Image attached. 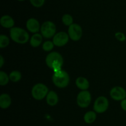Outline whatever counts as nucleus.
<instances>
[{
	"label": "nucleus",
	"instance_id": "1",
	"mask_svg": "<svg viewBox=\"0 0 126 126\" xmlns=\"http://www.w3.org/2000/svg\"><path fill=\"white\" fill-rule=\"evenodd\" d=\"M45 61L47 66L51 69L54 73L62 70L63 58L60 53L56 51L51 52L47 55Z\"/></svg>",
	"mask_w": 126,
	"mask_h": 126
},
{
	"label": "nucleus",
	"instance_id": "2",
	"mask_svg": "<svg viewBox=\"0 0 126 126\" xmlns=\"http://www.w3.org/2000/svg\"><path fill=\"white\" fill-rule=\"evenodd\" d=\"M9 33L11 39L18 44H25L30 40V36L28 32L20 27H14L10 29Z\"/></svg>",
	"mask_w": 126,
	"mask_h": 126
},
{
	"label": "nucleus",
	"instance_id": "3",
	"mask_svg": "<svg viewBox=\"0 0 126 126\" xmlns=\"http://www.w3.org/2000/svg\"><path fill=\"white\" fill-rule=\"evenodd\" d=\"M52 80L55 86L59 88H64L69 85L70 75L67 72L62 69L60 71L53 74Z\"/></svg>",
	"mask_w": 126,
	"mask_h": 126
},
{
	"label": "nucleus",
	"instance_id": "4",
	"mask_svg": "<svg viewBox=\"0 0 126 126\" xmlns=\"http://www.w3.org/2000/svg\"><path fill=\"white\" fill-rule=\"evenodd\" d=\"M49 91V89L46 85L42 83H38L32 89V97L34 100L40 101L46 97Z\"/></svg>",
	"mask_w": 126,
	"mask_h": 126
},
{
	"label": "nucleus",
	"instance_id": "5",
	"mask_svg": "<svg viewBox=\"0 0 126 126\" xmlns=\"http://www.w3.org/2000/svg\"><path fill=\"white\" fill-rule=\"evenodd\" d=\"M40 32L44 38L47 39L53 38L56 34V25L52 21H46L41 26Z\"/></svg>",
	"mask_w": 126,
	"mask_h": 126
},
{
	"label": "nucleus",
	"instance_id": "6",
	"mask_svg": "<svg viewBox=\"0 0 126 126\" xmlns=\"http://www.w3.org/2000/svg\"><path fill=\"white\" fill-rule=\"evenodd\" d=\"M92 101V96L88 90L81 91L77 95L76 103L78 106L81 108H86L91 104Z\"/></svg>",
	"mask_w": 126,
	"mask_h": 126
},
{
	"label": "nucleus",
	"instance_id": "7",
	"mask_svg": "<svg viewBox=\"0 0 126 126\" xmlns=\"http://www.w3.org/2000/svg\"><path fill=\"white\" fill-rule=\"evenodd\" d=\"M108 107H109V101L105 96H98L95 100L93 108L94 111L96 113H103L108 110Z\"/></svg>",
	"mask_w": 126,
	"mask_h": 126
},
{
	"label": "nucleus",
	"instance_id": "8",
	"mask_svg": "<svg viewBox=\"0 0 126 126\" xmlns=\"http://www.w3.org/2000/svg\"><path fill=\"white\" fill-rule=\"evenodd\" d=\"M68 34L70 39L74 42L79 41L82 36V27L78 23H73L72 25L68 27Z\"/></svg>",
	"mask_w": 126,
	"mask_h": 126
},
{
	"label": "nucleus",
	"instance_id": "9",
	"mask_svg": "<svg viewBox=\"0 0 126 126\" xmlns=\"http://www.w3.org/2000/svg\"><path fill=\"white\" fill-rule=\"evenodd\" d=\"M69 37L68 33L65 32H59L56 33L52 38V42L54 45L58 47H62L66 45L69 42Z\"/></svg>",
	"mask_w": 126,
	"mask_h": 126
},
{
	"label": "nucleus",
	"instance_id": "10",
	"mask_svg": "<svg viewBox=\"0 0 126 126\" xmlns=\"http://www.w3.org/2000/svg\"><path fill=\"white\" fill-rule=\"evenodd\" d=\"M111 98L114 101H121L126 98V90L120 86L112 88L110 92Z\"/></svg>",
	"mask_w": 126,
	"mask_h": 126
},
{
	"label": "nucleus",
	"instance_id": "11",
	"mask_svg": "<svg viewBox=\"0 0 126 126\" xmlns=\"http://www.w3.org/2000/svg\"><path fill=\"white\" fill-rule=\"evenodd\" d=\"M41 25L39 21L35 18L28 19L26 22V27L27 30L33 34L39 33L41 30Z\"/></svg>",
	"mask_w": 126,
	"mask_h": 126
},
{
	"label": "nucleus",
	"instance_id": "12",
	"mask_svg": "<svg viewBox=\"0 0 126 126\" xmlns=\"http://www.w3.org/2000/svg\"><path fill=\"white\" fill-rule=\"evenodd\" d=\"M0 24L3 28L11 29L14 27L15 21L11 16L9 15H4L0 19Z\"/></svg>",
	"mask_w": 126,
	"mask_h": 126
},
{
	"label": "nucleus",
	"instance_id": "13",
	"mask_svg": "<svg viewBox=\"0 0 126 126\" xmlns=\"http://www.w3.org/2000/svg\"><path fill=\"white\" fill-rule=\"evenodd\" d=\"M46 100L49 106H54L59 103V96L55 91L50 90L47 95Z\"/></svg>",
	"mask_w": 126,
	"mask_h": 126
},
{
	"label": "nucleus",
	"instance_id": "14",
	"mask_svg": "<svg viewBox=\"0 0 126 126\" xmlns=\"http://www.w3.org/2000/svg\"><path fill=\"white\" fill-rule=\"evenodd\" d=\"M12 103L11 97L9 94L2 93L0 95V107L1 109H6L9 108Z\"/></svg>",
	"mask_w": 126,
	"mask_h": 126
},
{
	"label": "nucleus",
	"instance_id": "15",
	"mask_svg": "<svg viewBox=\"0 0 126 126\" xmlns=\"http://www.w3.org/2000/svg\"><path fill=\"white\" fill-rule=\"evenodd\" d=\"M76 86L79 89L82 91V90H87L89 88L90 84L89 80L84 77H79L76 79L75 81Z\"/></svg>",
	"mask_w": 126,
	"mask_h": 126
},
{
	"label": "nucleus",
	"instance_id": "16",
	"mask_svg": "<svg viewBox=\"0 0 126 126\" xmlns=\"http://www.w3.org/2000/svg\"><path fill=\"white\" fill-rule=\"evenodd\" d=\"M44 37L41 33H34L30 39V44L33 48H37L39 46L43 43V39Z\"/></svg>",
	"mask_w": 126,
	"mask_h": 126
},
{
	"label": "nucleus",
	"instance_id": "17",
	"mask_svg": "<svg viewBox=\"0 0 126 126\" xmlns=\"http://www.w3.org/2000/svg\"><path fill=\"white\" fill-rule=\"evenodd\" d=\"M97 114L94 111H87L84 115V121L87 124H92L95 121Z\"/></svg>",
	"mask_w": 126,
	"mask_h": 126
},
{
	"label": "nucleus",
	"instance_id": "18",
	"mask_svg": "<svg viewBox=\"0 0 126 126\" xmlns=\"http://www.w3.org/2000/svg\"><path fill=\"white\" fill-rule=\"evenodd\" d=\"M10 81L14 83H16L19 82L22 79V74L18 70H13L9 74Z\"/></svg>",
	"mask_w": 126,
	"mask_h": 126
},
{
	"label": "nucleus",
	"instance_id": "19",
	"mask_svg": "<svg viewBox=\"0 0 126 126\" xmlns=\"http://www.w3.org/2000/svg\"><path fill=\"white\" fill-rule=\"evenodd\" d=\"M9 75L4 71L1 70L0 71V85L5 86L7 85L9 82Z\"/></svg>",
	"mask_w": 126,
	"mask_h": 126
},
{
	"label": "nucleus",
	"instance_id": "20",
	"mask_svg": "<svg viewBox=\"0 0 126 126\" xmlns=\"http://www.w3.org/2000/svg\"><path fill=\"white\" fill-rule=\"evenodd\" d=\"M62 21L63 23L65 25L70 27L71 25H72L73 22V18L72 16L69 14H65L62 17Z\"/></svg>",
	"mask_w": 126,
	"mask_h": 126
},
{
	"label": "nucleus",
	"instance_id": "21",
	"mask_svg": "<svg viewBox=\"0 0 126 126\" xmlns=\"http://www.w3.org/2000/svg\"><path fill=\"white\" fill-rule=\"evenodd\" d=\"M10 43V39L7 36L1 34L0 35V48L1 49L8 46Z\"/></svg>",
	"mask_w": 126,
	"mask_h": 126
},
{
	"label": "nucleus",
	"instance_id": "22",
	"mask_svg": "<svg viewBox=\"0 0 126 126\" xmlns=\"http://www.w3.org/2000/svg\"><path fill=\"white\" fill-rule=\"evenodd\" d=\"M54 44L53 43L52 41L47 40L44 42L43 43V45H42V48L46 52H49L50 51H52L54 47Z\"/></svg>",
	"mask_w": 126,
	"mask_h": 126
},
{
	"label": "nucleus",
	"instance_id": "23",
	"mask_svg": "<svg viewBox=\"0 0 126 126\" xmlns=\"http://www.w3.org/2000/svg\"><path fill=\"white\" fill-rule=\"evenodd\" d=\"M46 0H30L31 4L34 7L36 8H39L42 7L45 3Z\"/></svg>",
	"mask_w": 126,
	"mask_h": 126
},
{
	"label": "nucleus",
	"instance_id": "24",
	"mask_svg": "<svg viewBox=\"0 0 126 126\" xmlns=\"http://www.w3.org/2000/svg\"><path fill=\"white\" fill-rule=\"evenodd\" d=\"M114 36H115L116 38L120 42H124L126 40V35L122 32H116Z\"/></svg>",
	"mask_w": 126,
	"mask_h": 126
},
{
	"label": "nucleus",
	"instance_id": "25",
	"mask_svg": "<svg viewBox=\"0 0 126 126\" xmlns=\"http://www.w3.org/2000/svg\"><path fill=\"white\" fill-rule=\"evenodd\" d=\"M121 107L124 111H126V98L121 101Z\"/></svg>",
	"mask_w": 126,
	"mask_h": 126
},
{
	"label": "nucleus",
	"instance_id": "26",
	"mask_svg": "<svg viewBox=\"0 0 126 126\" xmlns=\"http://www.w3.org/2000/svg\"><path fill=\"white\" fill-rule=\"evenodd\" d=\"M4 63H5V61H4V59L3 56H2V55L0 56V67H2V66H3V65L4 64Z\"/></svg>",
	"mask_w": 126,
	"mask_h": 126
},
{
	"label": "nucleus",
	"instance_id": "27",
	"mask_svg": "<svg viewBox=\"0 0 126 126\" xmlns=\"http://www.w3.org/2000/svg\"><path fill=\"white\" fill-rule=\"evenodd\" d=\"M17 1H25V0H17Z\"/></svg>",
	"mask_w": 126,
	"mask_h": 126
}]
</instances>
